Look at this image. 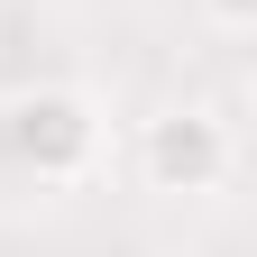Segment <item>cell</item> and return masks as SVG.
Instances as JSON below:
<instances>
[{
	"instance_id": "6da1fadb",
	"label": "cell",
	"mask_w": 257,
	"mask_h": 257,
	"mask_svg": "<svg viewBox=\"0 0 257 257\" xmlns=\"http://www.w3.org/2000/svg\"><path fill=\"white\" fill-rule=\"evenodd\" d=\"M10 156L46 184H74L101 156V119H92L83 92H19L10 101Z\"/></svg>"
},
{
	"instance_id": "7a4b0ae2",
	"label": "cell",
	"mask_w": 257,
	"mask_h": 257,
	"mask_svg": "<svg viewBox=\"0 0 257 257\" xmlns=\"http://www.w3.org/2000/svg\"><path fill=\"white\" fill-rule=\"evenodd\" d=\"M138 166H147L156 193H211L220 175H230V128L202 119V110H166V119H147Z\"/></svg>"
},
{
	"instance_id": "3957f363",
	"label": "cell",
	"mask_w": 257,
	"mask_h": 257,
	"mask_svg": "<svg viewBox=\"0 0 257 257\" xmlns=\"http://www.w3.org/2000/svg\"><path fill=\"white\" fill-rule=\"evenodd\" d=\"M211 19H220V28H248V19H257V0H211Z\"/></svg>"
}]
</instances>
